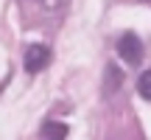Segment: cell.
Instances as JSON below:
<instances>
[{
    "instance_id": "1",
    "label": "cell",
    "mask_w": 151,
    "mask_h": 140,
    "mask_svg": "<svg viewBox=\"0 0 151 140\" xmlns=\"http://www.w3.org/2000/svg\"><path fill=\"white\" fill-rule=\"evenodd\" d=\"M118 56L126 62V65H140V56H143V42L134 31H126L118 37Z\"/></svg>"
},
{
    "instance_id": "2",
    "label": "cell",
    "mask_w": 151,
    "mask_h": 140,
    "mask_svg": "<svg viewBox=\"0 0 151 140\" xmlns=\"http://www.w3.org/2000/svg\"><path fill=\"white\" fill-rule=\"evenodd\" d=\"M50 65V48L45 45H28L25 53H22V67L28 73H42L45 67Z\"/></svg>"
},
{
    "instance_id": "3",
    "label": "cell",
    "mask_w": 151,
    "mask_h": 140,
    "mask_svg": "<svg viewBox=\"0 0 151 140\" xmlns=\"http://www.w3.org/2000/svg\"><path fill=\"white\" fill-rule=\"evenodd\" d=\"M120 81H123V73L118 70V65H106V70H104V92L112 95L115 90H120Z\"/></svg>"
},
{
    "instance_id": "4",
    "label": "cell",
    "mask_w": 151,
    "mask_h": 140,
    "mask_svg": "<svg viewBox=\"0 0 151 140\" xmlns=\"http://www.w3.org/2000/svg\"><path fill=\"white\" fill-rule=\"evenodd\" d=\"M42 137L45 140H65L67 137V126L59 123V121H48L42 126Z\"/></svg>"
},
{
    "instance_id": "5",
    "label": "cell",
    "mask_w": 151,
    "mask_h": 140,
    "mask_svg": "<svg viewBox=\"0 0 151 140\" xmlns=\"http://www.w3.org/2000/svg\"><path fill=\"white\" fill-rule=\"evenodd\" d=\"M137 92H140V98L151 101V70L140 73V79H137Z\"/></svg>"
}]
</instances>
